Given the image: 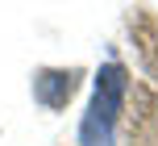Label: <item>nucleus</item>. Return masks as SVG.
I'll return each instance as SVG.
<instances>
[{"instance_id":"1","label":"nucleus","mask_w":158,"mask_h":146,"mask_svg":"<svg viewBox=\"0 0 158 146\" xmlns=\"http://www.w3.org/2000/svg\"><path fill=\"white\" fill-rule=\"evenodd\" d=\"M125 92H129V71L108 58L92 79V100L79 117V146H117V121L125 113Z\"/></svg>"},{"instance_id":"2","label":"nucleus","mask_w":158,"mask_h":146,"mask_svg":"<svg viewBox=\"0 0 158 146\" xmlns=\"http://www.w3.org/2000/svg\"><path fill=\"white\" fill-rule=\"evenodd\" d=\"M79 88V71L75 67H46L33 75V100L42 109H67V100Z\"/></svg>"}]
</instances>
